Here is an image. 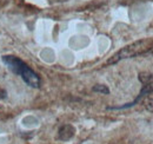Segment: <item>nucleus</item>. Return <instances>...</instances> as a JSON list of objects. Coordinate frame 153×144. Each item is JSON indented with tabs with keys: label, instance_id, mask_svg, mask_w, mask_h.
I'll return each instance as SVG.
<instances>
[{
	"label": "nucleus",
	"instance_id": "f257e3e1",
	"mask_svg": "<svg viewBox=\"0 0 153 144\" xmlns=\"http://www.w3.org/2000/svg\"><path fill=\"white\" fill-rule=\"evenodd\" d=\"M2 62L7 65V68L16 74L20 76L22 80L31 88L38 89L40 86V78L26 63L14 56H4Z\"/></svg>",
	"mask_w": 153,
	"mask_h": 144
},
{
	"label": "nucleus",
	"instance_id": "f03ea898",
	"mask_svg": "<svg viewBox=\"0 0 153 144\" xmlns=\"http://www.w3.org/2000/svg\"><path fill=\"white\" fill-rule=\"evenodd\" d=\"M153 47V41L150 39H141V40H137L132 44L123 47L121 50H119L117 53H114L108 60L107 64H115L123 59H127V58H133L135 56H140V54L146 53L149 50H151Z\"/></svg>",
	"mask_w": 153,
	"mask_h": 144
},
{
	"label": "nucleus",
	"instance_id": "7ed1b4c3",
	"mask_svg": "<svg viewBox=\"0 0 153 144\" xmlns=\"http://www.w3.org/2000/svg\"><path fill=\"white\" fill-rule=\"evenodd\" d=\"M74 132L76 130L72 125H64L59 130V138L62 141H68L74 136Z\"/></svg>",
	"mask_w": 153,
	"mask_h": 144
},
{
	"label": "nucleus",
	"instance_id": "20e7f679",
	"mask_svg": "<svg viewBox=\"0 0 153 144\" xmlns=\"http://www.w3.org/2000/svg\"><path fill=\"white\" fill-rule=\"evenodd\" d=\"M139 80L144 85L151 84V83H153V74L149 73V72H141V73H139Z\"/></svg>",
	"mask_w": 153,
	"mask_h": 144
},
{
	"label": "nucleus",
	"instance_id": "39448f33",
	"mask_svg": "<svg viewBox=\"0 0 153 144\" xmlns=\"http://www.w3.org/2000/svg\"><path fill=\"white\" fill-rule=\"evenodd\" d=\"M144 105H145V108L147 109L149 111L153 112V92H151V93L149 94V97H147L146 100L144 102Z\"/></svg>",
	"mask_w": 153,
	"mask_h": 144
},
{
	"label": "nucleus",
	"instance_id": "423d86ee",
	"mask_svg": "<svg viewBox=\"0 0 153 144\" xmlns=\"http://www.w3.org/2000/svg\"><path fill=\"white\" fill-rule=\"evenodd\" d=\"M93 91H94V92L104 93V94H108V93H110L108 88H106L105 85H96V86H93Z\"/></svg>",
	"mask_w": 153,
	"mask_h": 144
},
{
	"label": "nucleus",
	"instance_id": "0eeeda50",
	"mask_svg": "<svg viewBox=\"0 0 153 144\" xmlns=\"http://www.w3.org/2000/svg\"><path fill=\"white\" fill-rule=\"evenodd\" d=\"M147 53L151 54V56H153V47L151 49V50H149V51H147Z\"/></svg>",
	"mask_w": 153,
	"mask_h": 144
}]
</instances>
